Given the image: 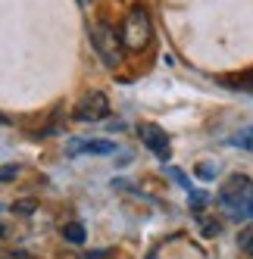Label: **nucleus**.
Here are the masks:
<instances>
[{
  "label": "nucleus",
  "instance_id": "nucleus-14",
  "mask_svg": "<svg viewBox=\"0 0 253 259\" xmlns=\"http://www.w3.org/2000/svg\"><path fill=\"white\" fill-rule=\"evenodd\" d=\"M0 259H34V256H28L25 250H7L4 256H0Z\"/></svg>",
  "mask_w": 253,
  "mask_h": 259
},
{
  "label": "nucleus",
  "instance_id": "nucleus-4",
  "mask_svg": "<svg viewBox=\"0 0 253 259\" xmlns=\"http://www.w3.org/2000/svg\"><path fill=\"white\" fill-rule=\"evenodd\" d=\"M106 116H110V100H106L103 91H88L75 103V109H72L75 122H103Z\"/></svg>",
  "mask_w": 253,
  "mask_h": 259
},
{
  "label": "nucleus",
  "instance_id": "nucleus-16",
  "mask_svg": "<svg viewBox=\"0 0 253 259\" xmlns=\"http://www.w3.org/2000/svg\"><path fill=\"white\" fill-rule=\"evenodd\" d=\"M4 234H7V228H4V225H0V237H4Z\"/></svg>",
  "mask_w": 253,
  "mask_h": 259
},
{
  "label": "nucleus",
  "instance_id": "nucleus-10",
  "mask_svg": "<svg viewBox=\"0 0 253 259\" xmlns=\"http://www.w3.org/2000/svg\"><path fill=\"white\" fill-rule=\"evenodd\" d=\"M238 244H241V250H244V253H250V256H253V225H250V228H244V231L238 234Z\"/></svg>",
  "mask_w": 253,
  "mask_h": 259
},
{
  "label": "nucleus",
  "instance_id": "nucleus-11",
  "mask_svg": "<svg viewBox=\"0 0 253 259\" xmlns=\"http://www.w3.org/2000/svg\"><path fill=\"white\" fill-rule=\"evenodd\" d=\"M197 175H200L203 181H209V178H216V175H219V165H216V169H213L209 162H200V165H197Z\"/></svg>",
  "mask_w": 253,
  "mask_h": 259
},
{
  "label": "nucleus",
  "instance_id": "nucleus-1",
  "mask_svg": "<svg viewBox=\"0 0 253 259\" xmlns=\"http://www.w3.org/2000/svg\"><path fill=\"white\" fill-rule=\"evenodd\" d=\"M153 38V25H150V16L144 7H132L129 16L122 22V34H119V44H125L129 50H144Z\"/></svg>",
  "mask_w": 253,
  "mask_h": 259
},
{
  "label": "nucleus",
  "instance_id": "nucleus-9",
  "mask_svg": "<svg viewBox=\"0 0 253 259\" xmlns=\"http://www.w3.org/2000/svg\"><path fill=\"white\" fill-rule=\"evenodd\" d=\"M10 209L16 215H31V212H38V200H16Z\"/></svg>",
  "mask_w": 253,
  "mask_h": 259
},
{
  "label": "nucleus",
  "instance_id": "nucleus-8",
  "mask_svg": "<svg viewBox=\"0 0 253 259\" xmlns=\"http://www.w3.org/2000/svg\"><path fill=\"white\" fill-rule=\"evenodd\" d=\"M231 144L241 147V150H253V125L250 128H241V132L231 138Z\"/></svg>",
  "mask_w": 253,
  "mask_h": 259
},
{
  "label": "nucleus",
  "instance_id": "nucleus-7",
  "mask_svg": "<svg viewBox=\"0 0 253 259\" xmlns=\"http://www.w3.org/2000/svg\"><path fill=\"white\" fill-rule=\"evenodd\" d=\"M63 237L69 240V244H75V247H81L85 240H88L85 225H78V222H66V225H63Z\"/></svg>",
  "mask_w": 253,
  "mask_h": 259
},
{
  "label": "nucleus",
  "instance_id": "nucleus-12",
  "mask_svg": "<svg viewBox=\"0 0 253 259\" xmlns=\"http://www.w3.org/2000/svg\"><path fill=\"white\" fill-rule=\"evenodd\" d=\"M16 175H19V165H4L0 169V181H13Z\"/></svg>",
  "mask_w": 253,
  "mask_h": 259
},
{
  "label": "nucleus",
  "instance_id": "nucleus-15",
  "mask_svg": "<svg viewBox=\"0 0 253 259\" xmlns=\"http://www.w3.org/2000/svg\"><path fill=\"white\" fill-rule=\"evenodd\" d=\"M191 194V203H197V206H200V203H206V197L200 194V191H188Z\"/></svg>",
  "mask_w": 253,
  "mask_h": 259
},
{
  "label": "nucleus",
  "instance_id": "nucleus-6",
  "mask_svg": "<svg viewBox=\"0 0 253 259\" xmlns=\"http://www.w3.org/2000/svg\"><path fill=\"white\" fill-rule=\"evenodd\" d=\"M119 147H116V141H103V138H78V141H72L69 144V156H81V153H91V156H110V153H116Z\"/></svg>",
  "mask_w": 253,
  "mask_h": 259
},
{
  "label": "nucleus",
  "instance_id": "nucleus-5",
  "mask_svg": "<svg viewBox=\"0 0 253 259\" xmlns=\"http://www.w3.org/2000/svg\"><path fill=\"white\" fill-rule=\"evenodd\" d=\"M138 138L144 141V147H147V150H153L159 159H169V135L162 132L159 125H153V122H141L138 125Z\"/></svg>",
  "mask_w": 253,
  "mask_h": 259
},
{
  "label": "nucleus",
  "instance_id": "nucleus-13",
  "mask_svg": "<svg viewBox=\"0 0 253 259\" xmlns=\"http://www.w3.org/2000/svg\"><path fill=\"white\" fill-rule=\"evenodd\" d=\"M169 175H172V178H175L178 184H182V188H185V191H191V181H188V178H185L182 172H178V169H172V165H169Z\"/></svg>",
  "mask_w": 253,
  "mask_h": 259
},
{
  "label": "nucleus",
  "instance_id": "nucleus-3",
  "mask_svg": "<svg viewBox=\"0 0 253 259\" xmlns=\"http://www.w3.org/2000/svg\"><path fill=\"white\" fill-rule=\"evenodd\" d=\"M222 203L231 209V212H238L244 206H250L253 203V181L247 175H231L225 184H222Z\"/></svg>",
  "mask_w": 253,
  "mask_h": 259
},
{
  "label": "nucleus",
  "instance_id": "nucleus-2",
  "mask_svg": "<svg viewBox=\"0 0 253 259\" xmlns=\"http://www.w3.org/2000/svg\"><path fill=\"white\" fill-rule=\"evenodd\" d=\"M91 44L97 50V57L103 60L106 69H116L122 63V50H119V38L110 25H91Z\"/></svg>",
  "mask_w": 253,
  "mask_h": 259
}]
</instances>
